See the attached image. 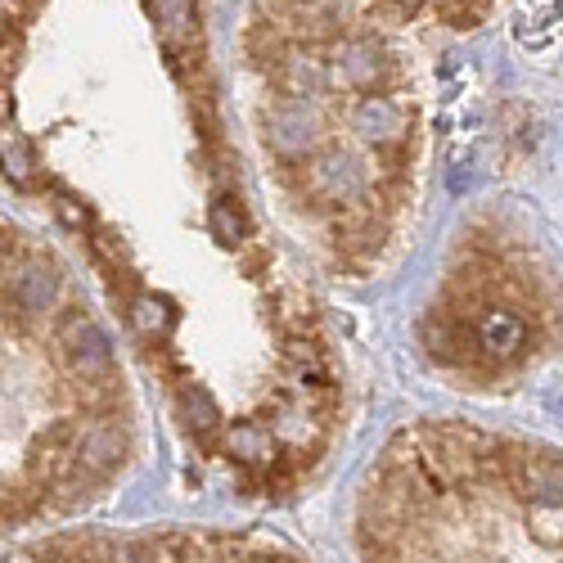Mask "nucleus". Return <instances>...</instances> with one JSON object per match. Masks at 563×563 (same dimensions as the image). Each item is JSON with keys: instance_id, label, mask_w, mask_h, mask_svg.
I'll use <instances>...</instances> for the list:
<instances>
[{"instance_id": "f257e3e1", "label": "nucleus", "mask_w": 563, "mask_h": 563, "mask_svg": "<svg viewBox=\"0 0 563 563\" xmlns=\"http://www.w3.org/2000/svg\"><path fill=\"white\" fill-rule=\"evenodd\" d=\"M352 532L361 563H563V451L410 429L365 474Z\"/></svg>"}, {"instance_id": "f03ea898", "label": "nucleus", "mask_w": 563, "mask_h": 563, "mask_svg": "<svg viewBox=\"0 0 563 563\" xmlns=\"http://www.w3.org/2000/svg\"><path fill=\"white\" fill-rule=\"evenodd\" d=\"M537 311L541 298L532 294L528 275H519L500 253H483L460 271L446 302L433 307L429 347L451 369L500 374L537 347Z\"/></svg>"}, {"instance_id": "7ed1b4c3", "label": "nucleus", "mask_w": 563, "mask_h": 563, "mask_svg": "<svg viewBox=\"0 0 563 563\" xmlns=\"http://www.w3.org/2000/svg\"><path fill=\"white\" fill-rule=\"evenodd\" d=\"M5 563H307L275 537L212 528H145V532H59L19 545Z\"/></svg>"}]
</instances>
